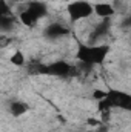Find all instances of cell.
Here are the masks:
<instances>
[{"mask_svg": "<svg viewBox=\"0 0 131 132\" xmlns=\"http://www.w3.org/2000/svg\"><path fill=\"white\" fill-rule=\"evenodd\" d=\"M108 52H110V48L106 45H94V46L80 45L77 49V59L82 62L83 66L102 65L105 62Z\"/></svg>", "mask_w": 131, "mask_h": 132, "instance_id": "1", "label": "cell"}, {"mask_svg": "<svg viewBox=\"0 0 131 132\" xmlns=\"http://www.w3.org/2000/svg\"><path fill=\"white\" fill-rule=\"evenodd\" d=\"M93 14V5L85 0H76L68 5V15L71 22H79Z\"/></svg>", "mask_w": 131, "mask_h": 132, "instance_id": "2", "label": "cell"}, {"mask_svg": "<svg viewBox=\"0 0 131 132\" xmlns=\"http://www.w3.org/2000/svg\"><path fill=\"white\" fill-rule=\"evenodd\" d=\"M106 100L110 101L111 108H122L125 111H128L131 108V95L123 92V91H116V89H111V91H106Z\"/></svg>", "mask_w": 131, "mask_h": 132, "instance_id": "3", "label": "cell"}, {"mask_svg": "<svg viewBox=\"0 0 131 132\" xmlns=\"http://www.w3.org/2000/svg\"><path fill=\"white\" fill-rule=\"evenodd\" d=\"M71 71H72V66L63 60H59V62H54L51 65L45 66V74L54 75V77H68Z\"/></svg>", "mask_w": 131, "mask_h": 132, "instance_id": "4", "label": "cell"}, {"mask_svg": "<svg viewBox=\"0 0 131 132\" xmlns=\"http://www.w3.org/2000/svg\"><path fill=\"white\" fill-rule=\"evenodd\" d=\"M93 12L96 15H99V17H102V19H110L111 15H114L116 9H114V6L111 3L102 2V3H96L93 6Z\"/></svg>", "mask_w": 131, "mask_h": 132, "instance_id": "5", "label": "cell"}, {"mask_svg": "<svg viewBox=\"0 0 131 132\" xmlns=\"http://www.w3.org/2000/svg\"><path fill=\"white\" fill-rule=\"evenodd\" d=\"M68 32L69 31L66 29L63 25H60V23H51L49 26L45 28V35L48 38H59L62 35H66Z\"/></svg>", "mask_w": 131, "mask_h": 132, "instance_id": "6", "label": "cell"}, {"mask_svg": "<svg viewBox=\"0 0 131 132\" xmlns=\"http://www.w3.org/2000/svg\"><path fill=\"white\" fill-rule=\"evenodd\" d=\"M19 17H20V22H22L25 26H28V28H33V26H35V23L39 22V19L34 15V14L30 11V9H28V8H26L25 11H22Z\"/></svg>", "mask_w": 131, "mask_h": 132, "instance_id": "7", "label": "cell"}, {"mask_svg": "<svg viewBox=\"0 0 131 132\" xmlns=\"http://www.w3.org/2000/svg\"><path fill=\"white\" fill-rule=\"evenodd\" d=\"M26 8L33 12V14L37 17V19H39V20H40V19L46 14V6H45L43 3H40V2H31Z\"/></svg>", "mask_w": 131, "mask_h": 132, "instance_id": "8", "label": "cell"}, {"mask_svg": "<svg viewBox=\"0 0 131 132\" xmlns=\"http://www.w3.org/2000/svg\"><path fill=\"white\" fill-rule=\"evenodd\" d=\"M26 111H28V106H26V103H23V101H12L11 106H9V112H11L14 117H20V115H23Z\"/></svg>", "mask_w": 131, "mask_h": 132, "instance_id": "9", "label": "cell"}, {"mask_svg": "<svg viewBox=\"0 0 131 132\" xmlns=\"http://www.w3.org/2000/svg\"><path fill=\"white\" fill-rule=\"evenodd\" d=\"M14 26V17L12 15H0V29L9 31Z\"/></svg>", "mask_w": 131, "mask_h": 132, "instance_id": "10", "label": "cell"}, {"mask_svg": "<svg viewBox=\"0 0 131 132\" xmlns=\"http://www.w3.org/2000/svg\"><path fill=\"white\" fill-rule=\"evenodd\" d=\"M9 62H11L14 66H23L25 65V55H23L20 51H17V52H14V54L11 55Z\"/></svg>", "mask_w": 131, "mask_h": 132, "instance_id": "11", "label": "cell"}, {"mask_svg": "<svg viewBox=\"0 0 131 132\" xmlns=\"http://www.w3.org/2000/svg\"><path fill=\"white\" fill-rule=\"evenodd\" d=\"M0 15H12L11 14V8L6 3V0H0Z\"/></svg>", "mask_w": 131, "mask_h": 132, "instance_id": "12", "label": "cell"}, {"mask_svg": "<svg viewBox=\"0 0 131 132\" xmlns=\"http://www.w3.org/2000/svg\"><path fill=\"white\" fill-rule=\"evenodd\" d=\"M105 95H106V91H102V89H96V91L93 92V97H94L96 100L105 98Z\"/></svg>", "mask_w": 131, "mask_h": 132, "instance_id": "13", "label": "cell"}, {"mask_svg": "<svg viewBox=\"0 0 131 132\" xmlns=\"http://www.w3.org/2000/svg\"><path fill=\"white\" fill-rule=\"evenodd\" d=\"M86 123H88L90 126H99V125H100V121H99L97 118H88Z\"/></svg>", "mask_w": 131, "mask_h": 132, "instance_id": "14", "label": "cell"}, {"mask_svg": "<svg viewBox=\"0 0 131 132\" xmlns=\"http://www.w3.org/2000/svg\"><path fill=\"white\" fill-rule=\"evenodd\" d=\"M12 2H17V3H20V2H25V0H12Z\"/></svg>", "mask_w": 131, "mask_h": 132, "instance_id": "15", "label": "cell"}, {"mask_svg": "<svg viewBox=\"0 0 131 132\" xmlns=\"http://www.w3.org/2000/svg\"><path fill=\"white\" fill-rule=\"evenodd\" d=\"M0 43H2V37H0Z\"/></svg>", "mask_w": 131, "mask_h": 132, "instance_id": "16", "label": "cell"}]
</instances>
